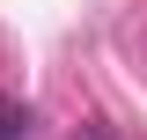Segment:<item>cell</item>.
Wrapping results in <instances>:
<instances>
[{
  "mask_svg": "<svg viewBox=\"0 0 147 140\" xmlns=\"http://www.w3.org/2000/svg\"><path fill=\"white\" fill-rule=\"evenodd\" d=\"M30 103H22V96H0V140H30Z\"/></svg>",
  "mask_w": 147,
  "mask_h": 140,
  "instance_id": "cell-1",
  "label": "cell"
},
{
  "mask_svg": "<svg viewBox=\"0 0 147 140\" xmlns=\"http://www.w3.org/2000/svg\"><path fill=\"white\" fill-rule=\"evenodd\" d=\"M88 140H103V133H88Z\"/></svg>",
  "mask_w": 147,
  "mask_h": 140,
  "instance_id": "cell-2",
  "label": "cell"
}]
</instances>
